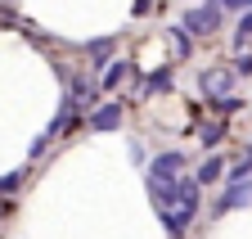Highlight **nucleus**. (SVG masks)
<instances>
[{
  "label": "nucleus",
  "mask_w": 252,
  "mask_h": 239,
  "mask_svg": "<svg viewBox=\"0 0 252 239\" xmlns=\"http://www.w3.org/2000/svg\"><path fill=\"white\" fill-rule=\"evenodd\" d=\"M243 203H252V176H230V185H225V194H220V212H230V207H243Z\"/></svg>",
  "instance_id": "obj_1"
},
{
  "label": "nucleus",
  "mask_w": 252,
  "mask_h": 239,
  "mask_svg": "<svg viewBox=\"0 0 252 239\" xmlns=\"http://www.w3.org/2000/svg\"><path fill=\"white\" fill-rule=\"evenodd\" d=\"M216 23H220V9L212 0V5H198V9L185 14V32H216Z\"/></svg>",
  "instance_id": "obj_2"
},
{
  "label": "nucleus",
  "mask_w": 252,
  "mask_h": 239,
  "mask_svg": "<svg viewBox=\"0 0 252 239\" xmlns=\"http://www.w3.org/2000/svg\"><path fill=\"white\" fill-rule=\"evenodd\" d=\"M180 171H185V154H158L149 167V176H167V181H176Z\"/></svg>",
  "instance_id": "obj_3"
},
{
  "label": "nucleus",
  "mask_w": 252,
  "mask_h": 239,
  "mask_svg": "<svg viewBox=\"0 0 252 239\" xmlns=\"http://www.w3.org/2000/svg\"><path fill=\"white\" fill-rule=\"evenodd\" d=\"M90 127H94V131H113V127H122V108H117V104H104V108H94Z\"/></svg>",
  "instance_id": "obj_4"
},
{
  "label": "nucleus",
  "mask_w": 252,
  "mask_h": 239,
  "mask_svg": "<svg viewBox=\"0 0 252 239\" xmlns=\"http://www.w3.org/2000/svg\"><path fill=\"white\" fill-rule=\"evenodd\" d=\"M230 86H234V77H230V72H220V68L203 72V91H207V95H230Z\"/></svg>",
  "instance_id": "obj_5"
},
{
  "label": "nucleus",
  "mask_w": 252,
  "mask_h": 239,
  "mask_svg": "<svg viewBox=\"0 0 252 239\" xmlns=\"http://www.w3.org/2000/svg\"><path fill=\"white\" fill-rule=\"evenodd\" d=\"M113 50H117V36H104V41H90V45H86V54L94 59V64H104Z\"/></svg>",
  "instance_id": "obj_6"
},
{
  "label": "nucleus",
  "mask_w": 252,
  "mask_h": 239,
  "mask_svg": "<svg viewBox=\"0 0 252 239\" xmlns=\"http://www.w3.org/2000/svg\"><path fill=\"white\" fill-rule=\"evenodd\" d=\"M216 176H220V158H207V163L198 167V176H194V181H198V185H212Z\"/></svg>",
  "instance_id": "obj_7"
},
{
  "label": "nucleus",
  "mask_w": 252,
  "mask_h": 239,
  "mask_svg": "<svg viewBox=\"0 0 252 239\" xmlns=\"http://www.w3.org/2000/svg\"><path fill=\"white\" fill-rule=\"evenodd\" d=\"M18 181H23V171H9V176H0V194H14V190H18Z\"/></svg>",
  "instance_id": "obj_8"
},
{
  "label": "nucleus",
  "mask_w": 252,
  "mask_h": 239,
  "mask_svg": "<svg viewBox=\"0 0 252 239\" xmlns=\"http://www.w3.org/2000/svg\"><path fill=\"white\" fill-rule=\"evenodd\" d=\"M122 77H126V64H113V68H108V72H104L99 81H104V86H117Z\"/></svg>",
  "instance_id": "obj_9"
},
{
  "label": "nucleus",
  "mask_w": 252,
  "mask_h": 239,
  "mask_svg": "<svg viewBox=\"0 0 252 239\" xmlns=\"http://www.w3.org/2000/svg\"><path fill=\"white\" fill-rule=\"evenodd\" d=\"M171 41H176V50H180V59H185L189 50H194V45H189V32H180V27H176V32H171Z\"/></svg>",
  "instance_id": "obj_10"
},
{
  "label": "nucleus",
  "mask_w": 252,
  "mask_h": 239,
  "mask_svg": "<svg viewBox=\"0 0 252 239\" xmlns=\"http://www.w3.org/2000/svg\"><path fill=\"white\" fill-rule=\"evenodd\" d=\"M220 5H230V9H248L252 0H220Z\"/></svg>",
  "instance_id": "obj_11"
}]
</instances>
